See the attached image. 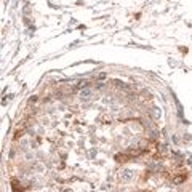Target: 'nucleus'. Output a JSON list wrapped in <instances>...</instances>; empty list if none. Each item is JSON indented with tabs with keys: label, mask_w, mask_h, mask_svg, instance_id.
Masks as SVG:
<instances>
[{
	"label": "nucleus",
	"mask_w": 192,
	"mask_h": 192,
	"mask_svg": "<svg viewBox=\"0 0 192 192\" xmlns=\"http://www.w3.org/2000/svg\"><path fill=\"white\" fill-rule=\"evenodd\" d=\"M131 178H133V173L130 170H125V171L120 173V179H122V181H130Z\"/></svg>",
	"instance_id": "nucleus-1"
},
{
	"label": "nucleus",
	"mask_w": 192,
	"mask_h": 192,
	"mask_svg": "<svg viewBox=\"0 0 192 192\" xmlns=\"http://www.w3.org/2000/svg\"><path fill=\"white\" fill-rule=\"evenodd\" d=\"M184 179H186V176H178V178L173 179V183H174V184H179V183H183Z\"/></svg>",
	"instance_id": "nucleus-2"
}]
</instances>
